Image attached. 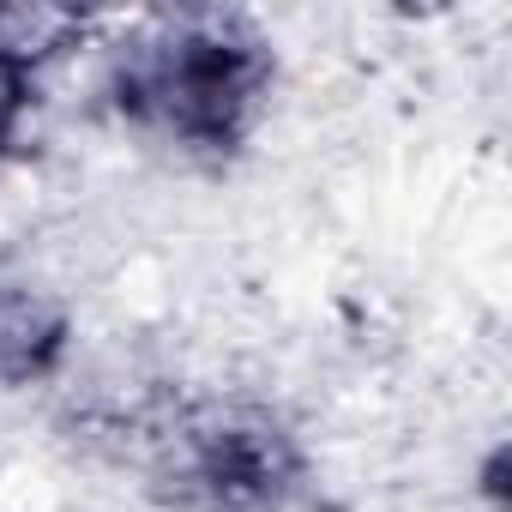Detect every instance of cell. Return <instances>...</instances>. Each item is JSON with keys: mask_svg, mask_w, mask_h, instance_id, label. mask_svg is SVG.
Returning a JSON list of instances; mask_svg holds the SVG:
<instances>
[{"mask_svg": "<svg viewBox=\"0 0 512 512\" xmlns=\"http://www.w3.org/2000/svg\"><path fill=\"white\" fill-rule=\"evenodd\" d=\"M121 121L187 151L229 157L272 97V49L241 13H175L133 31L109 61Z\"/></svg>", "mask_w": 512, "mask_h": 512, "instance_id": "6da1fadb", "label": "cell"}, {"mask_svg": "<svg viewBox=\"0 0 512 512\" xmlns=\"http://www.w3.org/2000/svg\"><path fill=\"white\" fill-rule=\"evenodd\" d=\"M145 476L163 512H290L308 458L260 404H175L145 422Z\"/></svg>", "mask_w": 512, "mask_h": 512, "instance_id": "7a4b0ae2", "label": "cell"}, {"mask_svg": "<svg viewBox=\"0 0 512 512\" xmlns=\"http://www.w3.org/2000/svg\"><path fill=\"white\" fill-rule=\"evenodd\" d=\"M67 356V314L37 284H0V386H37Z\"/></svg>", "mask_w": 512, "mask_h": 512, "instance_id": "3957f363", "label": "cell"}, {"mask_svg": "<svg viewBox=\"0 0 512 512\" xmlns=\"http://www.w3.org/2000/svg\"><path fill=\"white\" fill-rule=\"evenodd\" d=\"M85 25L91 19L73 13V7H0V61L37 73L43 61L73 49L85 37Z\"/></svg>", "mask_w": 512, "mask_h": 512, "instance_id": "277c9868", "label": "cell"}, {"mask_svg": "<svg viewBox=\"0 0 512 512\" xmlns=\"http://www.w3.org/2000/svg\"><path fill=\"white\" fill-rule=\"evenodd\" d=\"M31 91H37V73L0 61V157H7V145L19 139L25 127V109H31Z\"/></svg>", "mask_w": 512, "mask_h": 512, "instance_id": "5b68a950", "label": "cell"}]
</instances>
